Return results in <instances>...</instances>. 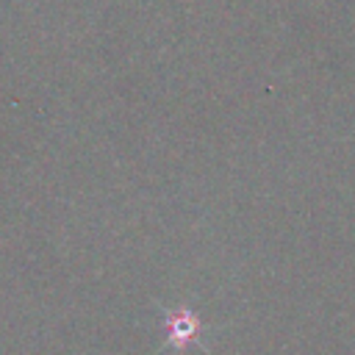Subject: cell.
<instances>
[{"mask_svg": "<svg viewBox=\"0 0 355 355\" xmlns=\"http://www.w3.org/2000/svg\"><path fill=\"white\" fill-rule=\"evenodd\" d=\"M169 330H172V341L183 347L197 333V322L189 311H178V313H169Z\"/></svg>", "mask_w": 355, "mask_h": 355, "instance_id": "cell-1", "label": "cell"}]
</instances>
